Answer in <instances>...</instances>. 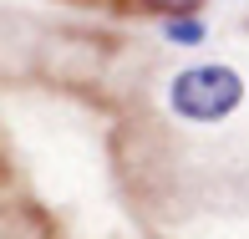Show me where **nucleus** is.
<instances>
[{"label":"nucleus","instance_id":"nucleus-1","mask_svg":"<svg viewBox=\"0 0 249 239\" xmlns=\"http://www.w3.org/2000/svg\"><path fill=\"white\" fill-rule=\"evenodd\" d=\"M239 107H244V76L224 61H194L173 72V82H168V112L178 122L209 128V122L234 117Z\"/></svg>","mask_w":249,"mask_h":239},{"label":"nucleus","instance_id":"nucleus-2","mask_svg":"<svg viewBox=\"0 0 249 239\" xmlns=\"http://www.w3.org/2000/svg\"><path fill=\"white\" fill-rule=\"evenodd\" d=\"M158 36H163L168 46H178V51H198L203 41H209V20H203L198 10H178V16H158Z\"/></svg>","mask_w":249,"mask_h":239},{"label":"nucleus","instance_id":"nucleus-3","mask_svg":"<svg viewBox=\"0 0 249 239\" xmlns=\"http://www.w3.org/2000/svg\"><path fill=\"white\" fill-rule=\"evenodd\" d=\"M142 5L158 16H178V10H203V0H142Z\"/></svg>","mask_w":249,"mask_h":239}]
</instances>
